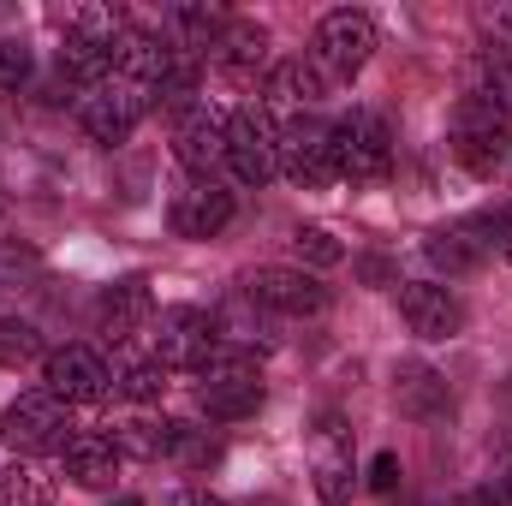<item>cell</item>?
Instances as JSON below:
<instances>
[{"instance_id":"cell-1","label":"cell","mask_w":512,"mask_h":506,"mask_svg":"<svg viewBox=\"0 0 512 506\" xmlns=\"http://www.w3.org/2000/svg\"><path fill=\"white\" fill-rule=\"evenodd\" d=\"M453 161L477 179H495L501 167L512 161V114L495 108L489 96H459L453 108Z\"/></svg>"},{"instance_id":"cell-2","label":"cell","mask_w":512,"mask_h":506,"mask_svg":"<svg viewBox=\"0 0 512 506\" xmlns=\"http://www.w3.org/2000/svg\"><path fill=\"white\" fill-rule=\"evenodd\" d=\"M197 405L215 417V423H239L262 411V370H256L251 352L239 346H221L203 370H197Z\"/></svg>"},{"instance_id":"cell-3","label":"cell","mask_w":512,"mask_h":506,"mask_svg":"<svg viewBox=\"0 0 512 506\" xmlns=\"http://www.w3.org/2000/svg\"><path fill=\"white\" fill-rule=\"evenodd\" d=\"M0 441H6L12 453H24V459H36V453H66V441H72L66 399H54L48 387L18 393V399L0 411Z\"/></svg>"},{"instance_id":"cell-4","label":"cell","mask_w":512,"mask_h":506,"mask_svg":"<svg viewBox=\"0 0 512 506\" xmlns=\"http://www.w3.org/2000/svg\"><path fill=\"white\" fill-rule=\"evenodd\" d=\"M370 54H376V24H370V12H352V6H340V12H328V18L316 24L310 66H316L322 78H334V84H352V78L370 66Z\"/></svg>"},{"instance_id":"cell-5","label":"cell","mask_w":512,"mask_h":506,"mask_svg":"<svg viewBox=\"0 0 512 506\" xmlns=\"http://www.w3.org/2000/svg\"><path fill=\"white\" fill-rule=\"evenodd\" d=\"M334 161H340V179L352 185H376L393 167V137L376 108H352L346 120H334Z\"/></svg>"},{"instance_id":"cell-6","label":"cell","mask_w":512,"mask_h":506,"mask_svg":"<svg viewBox=\"0 0 512 506\" xmlns=\"http://www.w3.org/2000/svg\"><path fill=\"white\" fill-rule=\"evenodd\" d=\"M227 167L239 185H268L280 173V126L268 108H233L227 114Z\"/></svg>"},{"instance_id":"cell-7","label":"cell","mask_w":512,"mask_h":506,"mask_svg":"<svg viewBox=\"0 0 512 506\" xmlns=\"http://www.w3.org/2000/svg\"><path fill=\"white\" fill-rule=\"evenodd\" d=\"M310 477H316V501L322 506H352L358 495V465H352V429L346 417L322 411L310 429Z\"/></svg>"},{"instance_id":"cell-8","label":"cell","mask_w":512,"mask_h":506,"mask_svg":"<svg viewBox=\"0 0 512 506\" xmlns=\"http://www.w3.org/2000/svg\"><path fill=\"white\" fill-rule=\"evenodd\" d=\"M215 352H221V334H215L209 310H197V304L161 310V322H155V364L161 370H191L197 376Z\"/></svg>"},{"instance_id":"cell-9","label":"cell","mask_w":512,"mask_h":506,"mask_svg":"<svg viewBox=\"0 0 512 506\" xmlns=\"http://www.w3.org/2000/svg\"><path fill=\"white\" fill-rule=\"evenodd\" d=\"M280 173L298 185V191H328L340 179V161H334V126L304 114L280 131Z\"/></svg>"},{"instance_id":"cell-10","label":"cell","mask_w":512,"mask_h":506,"mask_svg":"<svg viewBox=\"0 0 512 506\" xmlns=\"http://www.w3.org/2000/svg\"><path fill=\"white\" fill-rule=\"evenodd\" d=\"M512 209H489V215H465V221H453V227H435L429 233V262L441 268V274H471V268H483L489 251L501 245V233H507Z\"/></svg>"},{"instance_id":"cell-11","label":"cell","mask_w":512,"mask_h":506,"mask_svg":"<svg viewBox=\"0 0 512 506\" xmlns=\"http://www.w3.org/2000/svg\"><path fill=\"white\" fill-rule=\"evenodd\" d=\"M245 298L256 310H274V316H316V310H328V286L310 268H280V262L245 274Z\"/></svg>"},{"instance_id":"cell-12","label":"cell","mask_w":512,"mask_h":506,"mask_svg":"<svg viewBox=\"0 0 512 506\" xmlns=\"http://www.w3.org/2000/svg\"><path fill=\"white\" fill-rule=\"evenodd\" d=\"M143 114H149V96L137 84H126V78H108V84L84 90V102H78V126L90 131L96 143H108V149L126 143Z\"/></svg>"},{"instance_id":"cell-13","label":"cell","mask_w":512,"mask_h":506,"mask_svg":"<svg viewBox=\"0 0 512 506\" xmlns=\"http://www.w3.org/2000/svg\"><path fill=\"white\" fill-rule=\"evenodd\" d=\"M42 376H48V393L66 399V405H96V399L114 393V370H108V358L90 352V346H60V352H48Z\"/></svg>"},{"instance_id":"cell-14","label":"cell","mask_w":512,"mask_h":506,"mask_svg":"<svg viewBox=\"0 0 512 506\" xmlns=\"http://www.w3.org/2000/svg\"><path fill=\"white\" fill-rule=\"evenodd\" d=\"M399 316L417 340H453L465 328V304L441 280H399Z\"/></svg>"},{"instance_id":"cell-15","label":"cell","mask_w":512,"mask_h":506,"mask_svg":"<svg viewBox=\"0 0 512 506\" xmlns=\"http://www.w3.org/2000/svg\"><path fill=\"white\" fill-rule=\"evenodd\" d=\"M173 155L191 179H215V167L227 161V114H215L209 102L185 108L173 120Z\"/></svg>"},{"instance_id":"cell-16","label":"cell","mask_w":512,"mask_h":506,"mask_svg":"<svg viewBox=\"0 0 512 506\" xmlns=\"http://www.w3.org/2000/svg\"><path fill=\"white\" fill-rule=\"evenodd\" d=\"M209 60H215V72H221L227 84L251 90L256 78H268V30H262L256 18H233V24L221 30V42L209 48Z\"/></svg>"},{"instance_id":"cell-17","label":"cell","mask_w":512,"mask_h":506,"mask_svg":"<svg viewBox=\"0 0 512 506\" xmlns=\"http://www.w3.org/2000/svg\"><path fill=\"white\" fill-rule=\"evenodd\" d=\"M173 233L179 239H215V233H227V221H233V191H221L215 179H191L179 197H173Z\"/></svg>"},{"instance_id":"cell-18","label":"cell","mask_w":512,"mask_h":506,"mask_svg":"<svg viewBox=\"0 0 512 506\" xmlns=\"http://www.w3.org/2000/svg\"><path fill=\"white\" fill-rule=\"evenodd\" d=\"M149 316H155V292H149L143 274H126V280H114V286L102 292V334H108L114 346H126Z\"/></svg>"},{"instance_id":"cell-19","label":"cell","mask_w":512,"mask_h":506,"mask_svg":"<svg viewBox=\"0 0 512 506\" xmlns=\"http://www.w3.org/2000/svg\"><path fill=\"white\" fill-rule=\"evenodd\" d=\"M262 96L274 102V108H286V114H310L322 96H328V78L310 66V60H274L268 66V78H262Z\"/></svg>"},{"instance_id":"cell-20","label":"cell","mask_w":512,"mask_h":506,"mask_svg":"<svg viewBox=\"0 0 512 506\" xmlns=\"http://www.w3.org/2000/svg\"><path fill=\"white\" fill-rule=\"evenodd\" d=\"M60 465L78 489H108L120 477V447H114V435H72Z\"/></svg>"},{"instance_id":"cell-21","label":"cell","mask_w":512,"mask_h":506,"mask_svg":"<svg viewBox=\"0 0 512 506\" xmlns=\"http://www.w3.org/2000/svg\"><path fill=\"white\" fill-rule=\"evenodd\" d=\"M393 405L405 411V417H417V423H429V417H441L453 399H447V381L441 370H429V364H399V376H393Z\"/></svg>"},{"instance_id":"cell-22","label":"cell","mask_w":512,"mask_h":506,"mask_svg":"<svg viewBox=\"0 0 512 506\" xmlns=\"http://www.w3.org/2000/svg\"><path fill=\"white\" fill-rule=\"evenodd\" d=\"M167 24H173V48H179V54H197V48H215L233 18H227L221 6H173Z\"/></svg>"},{"instance_id":"cell-23","label":"cell","mask_w":512,"mask_h":506,"mask_svg":"<svg viewBox=\"0 0 512 506\" xmlns=\"http://www.w3.org/2000/svg\"><path fill=\"white\" fill-rule=\"evenodd\" d=\"M167 459L185 465V471H203V465L221 459V441H215L209 429H197V423H173V429H167Z\"/></svg>"},{"instance_id":"cell-24","label":"cell","mask_w":512,"mask_h":506,"mask_svg":"<svg viewBox=\"0 0 512 506\" xmlns=\"http://www.w3.org/2000/svg\"><path fill=\"white\" fill-rule=\"evenodd\" d=\"M167 429H173V423L131 417V423L114 429V447H120V459H167Z\"/></svg>"},{"instance_id":"cell-25","label":"cell","mask_w":512,"mask_h":506,"mask_svg":"<svg viewBox=\"0 0 512 506\" xmlns=\"http://www.w3.org/2000/svg\"><path fill=\"white\" fill-rule=\"evenodd\" d=\"M48 501H54V483L36 465H6L0 471V506H48Z\"/></svg>"},{"instance_id":"cell-26","label":"cell","mask_w":512,"mask_h":506,"mask_svg":"<svg viewBox=\"0 0 512 506\" xmlns=\"http://www.w3.org/2000/svg\"><path fill=\"white\" fill-rule=\"evenodd\" d=\"M161 387H167V370H161L155 358H137V364H120V370H114V393H126L137 405L161 399Z\"/></svg>"},{"instance_id":"cell-27","label":"cell","mask_w":512,"mask_h":506,"mask_svg":"<svg viewBox=\"0 0 512 506\" xmlns=\"http://www.w3.org/2000/svg\"><path fill=\"white\" fill-rule=\"evenodd\" d=\"M292 251H298V262H310V268H334V262L346 256L328 227H298V233H292Z\"/></svg>"},{"instance_id":"cell-28","label":"cell","mask_w":512,"mask_h":506,"mask_svg":"<svg viewBox=\"0 0 512 506\" xmlns=\"http://www.w3.org/2000/svg\"><path fill=\"white\" fill-rule=\"evenodd\" d=\"M42 352V334L30 322H0V364H30Z\"/></svg>"},{"instance_id":"cell-29","label":"cell","mask_w":512,"mask_h":506,"mask_svg":"<svg viewBox=\"0 0 512 506\" xmlns=\"http://www.w3.org/2000/svg\"><path fill=\"white\" fill-rule=\"evenodd\" d=\"M30 84V48L24 42H0V96Z\"/></svg>"},{"instance_id":"cell-30","label":"cell","mask_w":512,"mask_h":506,"mask_svg":"<svg viewBox=\"0 0 512 506\" xmlns=\"http://www.w3.org/2000/svg\"><path fill=\"white\" fill-rule=\"evenodd\" d=\"M483 506H512V453L495 465V477H489V489H483Z\"/></svg>"},{"instance_id":"cell-31","label":"cell","mask_w":512,"mask_h":506,"mask_svg":"<svg viewBox=\"0 0 512 506\" xmlns=\"http://www.w3.org/2000/svg\"><path fill=\"white\" fill-rule=\"evenodd\" d=\"M370 489H376V495H393V489H399V459H393V453H376V465H370Z\"/></svg>"},{"instance_id":"cell-32","label":"cell","mask_w":512,"mask_h":506,"mask_svg":"<svg viewBox=\"0 0 512 506\" xmlns=\"http://www.w3.org/2000/svg\"><path fill=\"white\" fill-rule=\"evenodd\" d=\"M167 506H221V501H215L209 489H179V495H173Z\"/></svg>"},{"instance_id":"cell-33","label":"cell","mask_w":512,"mask_h":506,"mask_svg":"<svg viewBox=\"0 0 512 506\" xmlns=\"http://www.w3.org/2000/svg\"><path fill=\"white\" fill-rule=\"evenodd\" d=\"M501 256L512 262V221H507V233H501Z\"/></svg>"},{"instance_id":"cell-34","label":"cell","mask_w":512,"mask_h":506,"mask_svg":"<svg viewBox=\"0 0 512 506\" xmlns=\"http://www.w3.org/2000/svg\"><path fill=\"white\" fill-rule=\"evenodd\" d=\"M114 506H143V501H114Z\"/></svg>"}]
</instances>
